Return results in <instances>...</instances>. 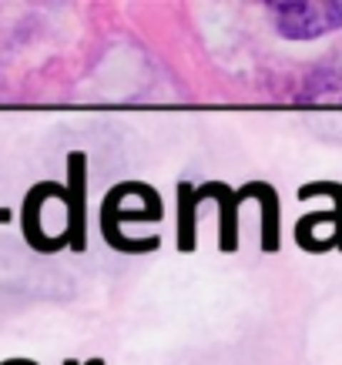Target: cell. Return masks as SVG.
Returning a JSON list of instances; mask_svg holds the SVG:
<instances>
[{
  "label": "cell",
  "instance_id": "cell-1",
  "mask_svg": "<svg viewBox=\"0 0 342 365\" xmlns=\"http://www.w3.org/2000/svg\"><path fill=\"white\" fill-rule=\"evenodd\" d=\"M134 188H138V181H121V185H114V188L104 195V201H101L98 225H101L104 242H108L114 252H121V255H148V252H158V248H161V238H158V235L128 238L121 225L124 222H161V215H165V201L158 198V201H151V205H144V208H128L124 201L134 195Z\"/></svg>",
  "mask_w": 342,
  "mask_h": 365
},
{
  "label": "cell",
  "instance_id": "cell-2",
  "mask_svg": "<svg viewBox=\"0 0 342 365\" xmlns=\"http://www.w3.org/2000/svg\"><path fill=\"white\" fill-rule=\"evenodd\" d=\"M276 31L288 41H316L322 34L342 27L339 0H276L268 4Z\"/></svg>",
  "mask_w": 342,
  "mask_h": 365
},
{
  "label": "cell",
  "instance_id": "cell-3",
  "mask_svg": "<svg viewBox=\"0 0 342 365\" xmlns=\"http://www.w3.org/2000/svg\"><path fill=\"white\" fill-rule=\"evenodd\" d=\"M64 238L71 252H84L88 248V155L84 151H71L67 155V181H64Z\"/></svg>",
  "mask_w": 342,
  "mask_h": 365
},
{
  "label": "cell",
  "instance_id": "cell-4",
  "mask_svg": "<svg viewBox=\"0 0 342 365\" xmlns=\"http://www.w3.org/2000/svg\"><path fill=\"white\" fill-rule=\"evenodd\" d=\"M51 198L64 201V185H57V181H41V185H34V188L24 195V205H21L24 242L41 255H54V252H61V248H67L64 232L61 235H47L44 232V205Z\"/></svg>",
  "mask_w": 342,
  "mask_h": 365
},
{
  "label": "cell",
  "instance_id": "cell-5",
  "mask_svg": "<svg viewBox=\"0 0 342 365\" xmlns=\"http://www.w3.org/2000/svg\"><path fill=\"white\" fill-rule=\"evenodd\" d=\"M191 198H195V205L205 198L218 201V248L225 255L238 252V208L245 201H252V181L242 185L238 191L225 181H208V185H198L191 191Z\"/></svg>",
  "mask_w": 342,
  "mask_h": 365
},
{
  "label": "cell",
  "instance_id": "cell-6",
  "mask_svg": "<svg viewBox=\"0 0 342 365\" xmlns=\"http://www.w3.org/2000/svg\"><path fill=\"white\" fill-rule=\"evenodd\" d=\"M252 198L262 205V238L258 248L265 255H276L282 245V215H278V191L268 181H252Z\"/></svg>",
  "mask_w": 342,
  "mask_h": 365
},
{
  "label": "cell",
  "instance_id": "cell-7",
  "mask_svg": "<svg viewBox=\"0 0 342 365\" xmlns=\"http://www.w3.org/2000/svg\"><path fill=\"white\" fill-rule=\"evenodd\" d=\"M195 185L191 181H178V252H195V198H191Z\"/></svg>",
  "mask_w": 342,
  "mask_h": 365
},
{
  "label": "cell",
  "instance_id": "cell-8",
  "mask_svg": "<svg viewBox=\"0 0 342 365\" xmlns=\"http://www.w3.org/2000/svg\"><path fill=\"white\" fill-rule=\"evenodd\" d=\"M309 198H329L332 201V215H336V228H332V248L342 252V185L339 181H309L298 188V201Z\"/></svg>",
  "mask_w": 342,
  "mask_h": 365
},
{
  "label": "cell",
  "instance_id": "cell-9",
  "mask_svg": "<svg viewBox=\"0 0 342 365\" xmlns=\"http://www.w3.org/2000/svg\"><path fill=\"white\" fill-rule=\"evenodd\" d=\"M64 365H104V359H91V362H74V359H67Z\"/></svg>",
  "mask_w": 342,
  "mask_h": 365
},
{
  "label": "cell",
  "instance_id": "cell-10",
  "mask_svg": "<svg viewBox=\"0 0 342 365\" xmlns=\"http://www.w3.org/2000/svg\"><path fill=\"white\" fill-rule=\"evenodd\" d=\"M14 218V211L11 208H0V225H7Z\"/></svg>",
  "mask_w": 342,
  "mask_h": 365
},
{
  "label": "cell",
  "instance_id": "cell-11",
  "mask_svg": "<svg viewBox=\"0 0 342 365\" xmlns=\"http://www.w3.org/2000/svg\"><path fill=\"white\" fill-rule=\"evenodd\" d=\"M0 365H4V362H0Z\"/></svg>",
  "mask_w": 342,
  "mask_h": 365
}]
</instances>
